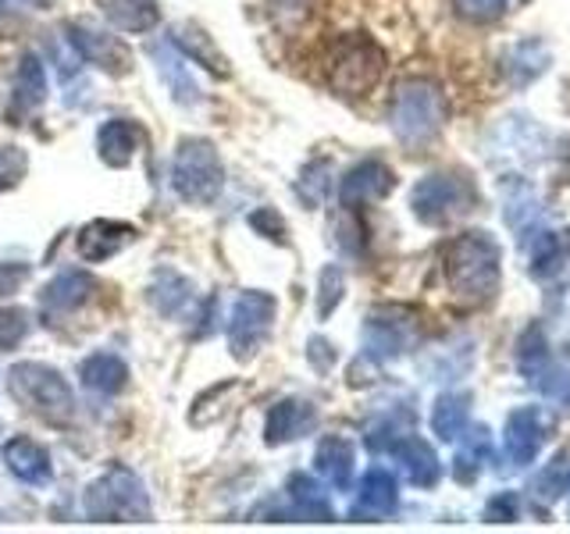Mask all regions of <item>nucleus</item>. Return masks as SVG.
<instances>
[{
  "label": "nucleus",
  "mask_w": 570,
  "mask_h": 534,
  "mask_svg": "<svg viewBox=\"0 0 570 534\" xmlns=\"http://www.w3.org/2000/svg\"><path fill=\"white\" fill-rule=\"evenodd\" d=\"M396 506H400V481L385 467H371L361 481V488H356L350 516L353 521H385V516L396 513Z\"/></svg>",
  "instance_id": "nucleus-14"
},
{
  "label": "nucleus",
  "mask_w": 570,
  "mask_h": 534,
  "mask_svg": "<svg viewBox=\"0 0 570 534\" xmlns=\"http://www.w3.org/2000/svg\"><path fill=\"white\" fill-rule=\"evenodd\" d=\"M567 353H570V338H567Z\"/></svg>",
  "instance_id": "nucleus-46"
},
{
  "label": "nucleus",
  "mask_w": 570,
  "mask_h": 534,
  "mask_svg": "<svg viewBox=\"0 0 570 534\" xmlns=\"http://www.w3.org/2000/svg\"><path fill=\"white\" fill-rule=\"evenodd\" d=\"M517 513H521V498L513 492H495L485 503V521H492V524H510V521H517Z\"/></svg>",
  "instance_id": "nucleus-40"
},
{
  "label": "nucleus",
  "mask_w": 570,
  "mask_h": 534,
  "mask_svg": "<svg viewBox=\"0 0 570 534\" xmlns=\"http://www.w3.org/2000/svg\"><path fill=\"white\" fill-rule=\"evenodd\" d=\"M275 314H278L275 296H267L261 289H249L236 299V307H232V317H228V346L236 360H249V356L267 343Z\"/></svg>",
  "instance_id": "nucleus-9"
},
{
  "label": "nucleus",
  "mask_w": 570,
  "mask_h": 534,
  "mask_svg": "<svg viewBox=\"0 0 570 534\" xmlns=\"http://www.w3.org/2000/svg\"><path fill=\"white\" fill-rule=\"evenodd\" d=\"M171 47L183 53V58H189L193 65L207 68L210 76H228V61L222 58V50L210 43V36L200 29V26H175L171 29Z\"/></svg>",
  "instance_id": "nucleus-24"
},
{
  "label": "nucleus",
  "mask_w": 570,
  "mask_h": 534,
  "mask_svg": "<svg viewBox=\"0 0 570 534\" xmlns=\"http://www.w3.org/2000/svg\"><path fill=\"white\" fill-rule=\"evenodd\" d=\"M249 228L261 231L264 239H275V243H285V221L278 218V214L272 207H261L249 214Z\"/></svg>",
  "instance_id": "nucleus-41"
},
{
  "label": "nucleus",
  "mask_w": 570,
  "mask_h": 534,
  "mask_svg": "<svg viewBox=\"0 0 570 534\" xmlns=\"http://www.w3.org/2000/svg\"><path fill=\"white\" fill-rule=\"evenodd\" d=\"M285 492H289V503H293V510L299 516H307V521H335L328 492L321 488L311 474H293L289 485H285Z\"/></svg>",
  "instance_id": "nucleus-30"
},
{
  "label": "nucleus",
  "mask_w": 570,
  "mask_h": 534,
  "mask_svg": "<svg viewBox=\"0 0 570 534\" xmlns=\"http://www.w3.org/2000/svg\"><path fill=\"white\" fill-rule=\"evenodd\" d=\"M528 271L539 285L567 289L570 285V231L539 228L528 246Z\"/></svg>",
  "instance_id": "nucleus-11"
},
{
  "label": "nucleus",
  "mask_w": 570,
  "mask_h": 534,
  "mask_svg": "<svg viewBox=\"0 0 570 534\" xmlns=\"http://www.w3.org/2000/svg\"><path fill=\"white\" fill-rule=\"evenodd\" d=\"M154 58H157L160 79H165V86L171 89V97L178 103H200V86H196V79H193V71H189L183 53H178L171 43H165V47L154 50Z\"/></svg>",
  "instance_id": "nucleus-27"
},
{
  "label": "nucleus",
  "mask_w": 570,
  "mask_h": 534,
  "mask_svg": "<svg viewBox=\"0 0 570 534\" xmlns=\"http://www.w3.org/2000/svg\"><path fill=\"white\" fill-rule=\"evenodd\" d=\"M26 332H29V314L26 310H18V307L0 310V353L14 349L26 338Z\"/></svg>",
  "instance_id": "nucleus-38"
},
{
  "label": "nucleus",
  "mask_w": 570,
  "mask_h": 534,
  "mask_svg": "<svg viewBox=\"0 0 570 534\" xmlns=\"http://www.w3.org/2000/svg\"><path fill=\"white\" fill-rule=\"evenodd\" d=\"M453 11L471 26H495L499 18H507L510 0H453Z\"/></svg>",
  "instance_id": "nucleus-36"
},
{
  "label": "nucleus",
  "mask_w": 570,
  "mask_h": 534,
  "mask_svg": "<svg viewBox=\"0 0 570 534\" xmlns=\"http://www.w3.org/2000/svg\"><path fill=\"white\" fill-rule=\"evenodd\" d=\"M94 293H97V281L86 271H65L40 293V307H43V314H71V310H79Z\"/></svg>",
  "instance_id": "nucleus-23"
},
{
  "label": "nucleus",
  "mask_w": 570,
  "mask_h": 534,
  "mask_svg": "<svg viewBox=\"0 0 570 534\" xmlns=\"http://www.w3.org/2000/svg\"><path fill=\"white\" fill-rule=\"evenodd\" d=\"M531 388H534V392H542V399L560 403L563 409H570V370L560 367L557 360H552V364L539 374V378L531 382Z\"/></svg>",
  "instance_id": "nucleus-35"
},
{
  "label": "nucleus",
  "mask_w": 570,
  "mask_h": 534,
  "mask_svg": "<svg viewBox=\"0 0 570 534\" xmlns=\"http://www.w3.org/2000/svg\"><path fill=\"white\" fill-rule=\"evenodd\" d=\"M534 221H539V196H534L528 186L517 182L513 196L507 192V225L517 231H528Z\"/></svg>",
  "instance_id": "nucleus-34"
},
{
  "label": "nucleus",
  "mask_w": 570,
  "mask_h": 534,
  "mask_svg": "<svg viewBox=\"0 0 570 534\" xmlns=\"http://www.w3.org/2000/svg\"><path fill=\"white\" fill-rule=\"evenodd\" d=\"M314 427H317V409L307 399H282L264 421V442L285 445V442L311 435Z\"/></svg>",
  "instance_id": "nucleus-18"
},
{
  "label": "nucleus",
  "mask_w": 570,
  "mask_h": 534,
  "mask_svg": "<svg viewBox=\"0 0 570 534\" xmlns=\"http://www.w3.org/2000/svg\"><path fill=\"white\" fill-rule=\"evenodd\" d=\"M26 165H29V160H26V154H22V150H14V147H0V192L22 182Z\"/></svg>",
  "instance_id": "nucleus-39"
},
{
  "label": "nucleus",
  "mask_w": 570,
  "mask_h": 534,
  "mask_svg": "<svg viewBox=\"0 0 570 534\" xmlns=\"http://www.w3.org/2000/svg\"><path fill=\"white\" fill-rule=\"evenodd\" d=\"M29 278V264H0V299L18 293Z\"/></svg>",
  "instance_id": "nucleus-42"
},
{
  "label": "nucleus",
  "mask_w": 570,
  "mask_h": 534,
  "mask_svg": "<svg viewBox=\"0 0 570 534\" xmlns=\"http://www.w3.org/2000/svg\"><path fill=\"white\" fill-rule=\"evenodd\" d=\"M311 360H314L321 370H325L328 364H335V349L325 343V338H314V343H311Z\"/></svg>",
  "instance_id": "nucleus-43"
},
{
  "label": "nucleus",
  "mask_w": 570,
  "mask_h": 534,
  "mask_svg": "<svg viewBox=\"0 0 570 534\" xmlns=\"http://www.w3.org/2000/svg\"><path fill=\"white\" fill-rule=\"evenodd\" d=\"M492 432L485 424H468L463 435L456 438V456H453V477L460 485H474V481L485 474V467L492 463Z\"/></svg>",
  "instance_id": "nucleus-19"
},
{
  "label": "nucleus",
  "mask_w": 570,
  "mask_h": 534,
  "mask_svg": "<svg viewBox=\"0 0 570 534\" xmlns=\"http://www.w3.org/2000/svg\"><path fill=\"white\" fill-rule=\"evenodd\" d=\"M47 100V71L40 65L36 53H22V65H18V76H14V107L11 115L14 118H26L32 107H40Z\"/></svg>",
  "instance_id": "nucleus-28"
},
{
  "label": "nucleus",
  "mask_w": 570,
  "mask_h": 534,
  "mask_svg": "<svg viewBox=\"0 0 570 534\" xmlns=\"http://www.w3.org/2000/svg\"><path fill=\"white\" fill-rule=\"evenodd\" d=\"M421 325L417 314L406 307H379L367 314L364 325V353L371 360H396L417 343Z\"/></svg>",
  "instance_id": "nucleus-10"
},
{
  "label": "nucleus",
  "mask_w": 570,
  "mask_h": 534,
  "mask_svg": "<svg viewBox=\"0 0 570 534\" xmlns=\"http://www.w3.org/2000/svg\"><path fill=\"white\" fill-rule=\"evenodd\" d=\"M471 424V396L468 392H442L432 406V432L442 442H456Z\"/></svg>",
  "instance_id": "nucleus-29"
},
{
  "label": "nucleus",
  "mask_w": 570,
  "mask_h": 534,
  "mask_svg": "<svg viewBox=\"0 0 570 534\" xmlns=\"http://www.w3.org/2000/svg\"><path fill=\"white\" fill-rule=\"evenodd\" d=\"M82 506L89 521H107V524H129L150 516V498L142 492V481L129 467H111L104 477H97L89 485Z\"/></svg>",
  "instance_id": "nucleus-5"
},
{
  "label": "nucleus",
  "mask_w": 570,
  "mask_h": 534,
  "mask_svg": "<svg viewBox=\"0 0 570 534\" xmlns=\"http://www.w3.org/2000/svg\"><path fill=\"white\" fill-rule=\"evenodd\" d=\"M353 467H356V449L350 438H343V435L321 438L317 453H314V471L325 477L332 488L346 492L353 485Z\"/></svg>",
  "instance_id": "nucleus-22"
},
{
  "label": "nucleus",
  "mask_w": 570,
  "mask_h": 534,
  "mask_svg": "<svg viewBox=\"0 0 570 534\" xmlns=\"http://www.w3.org/2000/svg\"><path fill=\"white\" fill-rule=\"evenodd\" d=\"M563 495H570V467H567V485H563Z\"/></svg>",
  "instance_id": "nucleus-45"
},
{
  "label": "nucleus",
  "mask_w": 570,
  "mask_h": 534,
  "mask_svg": "<svg viewBox=\"0 0 570 534\" xmlns=\"http://www.w3.org/2000/svg\"><path fill=\"white\" fill-rule=\"evenodd\" d=\"M4 463L18 481H26V485H47L53 474L50 453L40 442H32L26 435H14L4 442Z\"/></svg>",
  "instance_id": "nucleus-21"
},
{
  "label": "nucleus",
  "mask_w": 570,
  "mask_h": 534,
  "mask_svg": "<svg viewBox=\"0 0 570 534\" xmlns=\"http://www.w3.org/2000/svg\"><path fill=\"white\" fill-rule=\"evenodd\" d=\"M385 71V53L371 36H346L332 47L328 58V82L343 97H364L379 86Z\"/></svg>",
  "instance_id": "nucleus-6"
},
{
  "label": "nucleus",
  "mask_w": 570,
  "mask_h": 534,
  "mask_svg": "<svg viewBox=\"0 0 570 534\" xmlns=\"http://www.w3.org/2000/svg\"><path fill=\"white\" fill-rule=\"evenodd\" d=\"M343 293H346V275L343 267L328 264L325 271H321V281H317V314L328 317L338 303H343Z\"/></svg>",
  "instance_id": "nucleus-37"
},
{
  "label": "nucleus",
  "mask_w": 570,
  "mask_h": 534,
  "mask_svg": "<svg viewBox=\"0 0 570 534\" xmlns=\"http://www.w3.org/2000/svg\"><path fill=\"white\" fill-rule=\"evenodd\" d=\"M450 118V100L442 86L432 79H403L389 103V125L403 147H424L432 142Z\"/></svg>",
  "instance_id": "nucleus-2"
},
{
  "label": "nucleus",
  "mask_w": 570,
  "mask_h": 534,
  "mask_svg": "<svg viewBox=\"0 0 570 534\" xmlns=\"http://www.w3.org/2000/svg\"><path fill=\"white\" fill-rule=\"evenodd\" d=\"M389 453L396 456L400 471L406 474L410 485H417V488H435V485H439V477H442L439 453H435L424 438H417L414 432L403 435L396 445H392Z\"/></svg>",
  "instance_id": "nucleus-17"
},
{
  "label": "nucleus",
  "mask_w": 570,
  "mask_h": 534,
  "mask_svg": "<svg viewBox=\"0 0 570 534\" xmlns=\"http://www.w3.org/2000/svg\"><path fill=\"white\" fill-rule=\"evenodd\" d=\"M97 8L121 32H150L160 22L157 0H97Z\"/></svg>",
  "instance_id": "nucleus-26"
},
{
  "label": "nucleus",
  "mask_w": 570,
  "mask_h": 534,
  "mask_svg": "<svg viewBox=\"0 0 570 534\" xmlns=\"http://www.w3.org/2000/svg\"><path fill=\"white\" fill-rule=\"evenodd\" d=\"M136 236H139V231L132 225H125V221H89L79 231V239H76V254L86 264H100L107 257L121 254L129 243H136Z\"/></svg>",
  "instance_id": "nucleus-16"
},
{
  "label": "nucleus",
  "mask_w": 570,
  "mask_h": 534,
  "mask_svg": "<svg viewBox=\"0 0 570 534\" xmlns=\"http://www.w3.org/2000/svg\"><path fill=\"white\" fill-rule=\"evenodd\" d=\"M79 382L89 392H100V396H115L125 385H129V367H125L121 356L115 353H94L86 356L79 367Z\"/></svg>",
  "instance_id": "nucleus-25"
},
{
  "label": "nucleus",
  "mask_w": 570,
  "mask_h": 534,
  "mask_svg": "<svg viewBox=\"0 0 570 534\" xmlns=\"http://www.w3.org/2000/svg\"><path fill=\"white\" fill-rule=\"evenodd\" d=\"M68 47L86 65H97L104 71H111V76H125L129 71V53H125L121 40L94 22H68Z\"/></svg>",
  "instance_id": "nucleus-13"
},
{
  "label": "nucleus",
  "mask_w": 570,
  "mask_h": 534,
  "mask_svg": "<svg viewBox=\"0 0 570 534\" xmlns=\"http://www.w3.org/2000/svg\"><path fill=\"white\" fill-rule=\"evenodd\" d=\"M513 360H517V370H521V378L531 385L539 374L552 364V353H549V335L542 325H528L521 332V338H517V353H513Z\"/></svg>",
  "instance_id": "nucleus-31"
},
{
  "label": "nucleus",
  "mask_w": 570,
  "mask_h": 534,
  "mask_svg": "<svg viewBox=\"0 0 570 534\" xmlns=\"http://www.w3.org/2000/svg\"><path fill=\"white\" fill-rule=\"evenodd\" d=\"M478 207V189L463 171H432L410 192V210L421 225L445 228Z\"/></svg>",
  "instance_id": "nucleus-4"
},
{
  "label": "nucleus",
  "mask_w": 570,
  "mask_h": 534,
  "mask_svg": "<svg viewBox=\"0 0 570 534\" xmlns=\"http://www.w3.org/2000/svg\"><path fill=\"white\" fill-rule=\"evenodd\" d=\"M552 65V50L539 36H528V40H517L503 53V79L513 89H528L531 82H539Z\"/></svg>",
  "instance_id": "nucleus-15"
},
{
  "label": "nucleus",
  "mask_w": 570,
  "mask_h": 534,
  "mask_svg": "<svg viewBox=\"0 0 570 534\" xmlns=\"http://www.w3.org/2000/svg\"><path fill=\"white\" fill-rule=\"evenodd\" d=\"M392 189H396V175H392V168L379 157H367L343 175V182H338V204L346 210H356V207L385 200Z\"/></svg>",
  "instance_id": "nucleus-12"
},
{
  "label": "nucleus",
  "mask_w": 570,
  "mask_h": 534,
  "mask_svg": "<svg viewBox=\"0 0 570 534\" xmlns=\"http://www.w3.org/2000/svg\"><path fill=\"white\" fill-rule=\"evenodd\" d=\"M142 142H147V136H142V129L136 121H125V118H111L100 125L97 132V150H100V160L111 168H125L132 165V157L142 150Z\"/></svg>",
  "instance_id": "nucleus-20"
},
{
  "label": "nucleus",
  "mask_w": 570,
  "mask_h": 534,
  "mask_svg": "<svg viewBox=\"0 0 570 534\" xmlns=\"http://www.w3.org/2000/svg\"><path fill=\"white\" fill-rule=\"evenodd\" d=\"M567 467H570V453H560L557 459L549 463V467L539 474V481L531 485V495H534V503H539L542 510L552 506L557 498L563 495V485H567Z\"/></svg>",
  "instance_id": "nucleus-33"
},
{
  "label": "nucleus",
  "mask_w": 570,
  "mask_h": 534,
  "mask_svg": "<svg viewBox=\"0 0 570 534\" xmlns=\"http://www.w3.org/2000/svg\"><path fill=\"white\" fill-rule=\"evenodd\" d=\"M272 4L278 8V14L303 18V14H307V4H311V0H272Z\"/></svg>",
  "instance_id": "nucleus-44"
},
{
  "label": "nucleus",
  "mask_w": 570,
  "mask_h": 534,
  "mask_svg": "<svg viewBox=\"0 0 570 534\" xmlns=\"http://www.w3.org/2000/svg\"><path fill=\"white\" fill-rule=\"evenodd\" d=\"M189 293H193L189 278H183L178 271H168V267H165V271H157V278H154L150 299H154V307H157L160 314L175 317V314L189 303Z\"/></svg>",
  "instance_id": "nucleus-32"
},
{
  "label": "nucleus",
  "mask_w": 570,
  "mask_h": 534,
  "mask_svg": "<svg viewBox=\"0 0 570 534\" xmlns=\"http://www.w3.org/2000/svg\"><path fill=\"white\" fill-rule=\"evenodd\" d=\"M557 432V414L546 406H517L507 417L503 432V463L507 471H528L539 459L542 445Z\"/></svg>",
  "instance_id": "nucleus-8"
},
{
  "label": "nucleus",
  "mask_w": 570,
  "mask_h": 534,
  "mask_svg": "<svg viewBox=\"0 0 570 534\" xmlns=\"http://www.w3.org/2000/svg\"><path fill=\"white\" fill-rule=\"evenodd\" d=\"M225 182V168L218 160V150L207 139H186L175 154L171 165V186L186 204H210L218 200Z\"/></svg>",
  "instance_id": "nucleus-7"
},
{
  "label": "nucleus",
  "mask_w": 570,
  "mask_h": 534,
  "mask_svg": "<svg viewBox=\"0 0 570 534\" xmlns=\"http://www.w3.org/2000/svg\"><path fill=\"white\" fill-rule=\"evenodd\" d=\"M445 281L456 299L481 307V303H492L499 293V281H503V249H499L492 231H463L450 246H445Z\"/></svg>",
  "instance_id": "nucleus-1"
},
{
  "label": "nucleus",
  "mask_w": 570,
  "mask_h": 534,
  "mask_svg": "<svg viewBox=\"0 0 570 534\" xmlns=\"http://www.w3.org/2000/svg\"><path fill=\"white\" fill-rule=\"evenodd\" d=\"M8 388L29 414H36L53 427H65L76 421V392L61 378V370L36 364V360H22L8 370Z\"/></svg>",
  "instance_id": "nucleus-3"
}]
</instances>
